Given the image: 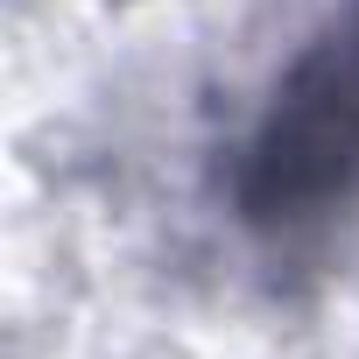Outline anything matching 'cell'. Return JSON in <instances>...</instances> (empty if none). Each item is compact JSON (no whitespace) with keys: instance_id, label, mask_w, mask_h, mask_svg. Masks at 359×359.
Instances as JSON below:
<instances>
[{"instance_id":"cell-1","label":"cell","mask_w":359,"mask_h":359,"mask_svg":"<svg viewBox=\"0 0 359 359\" xmlns=\"http://www.w3.org/2000/svg\"><path fill=\"white\" fill-rule=\"evenodd\" d=\"M233 198L247 226H310L359 198V15L289 64L240 148Z\"/></svg>"}]
</instances>
